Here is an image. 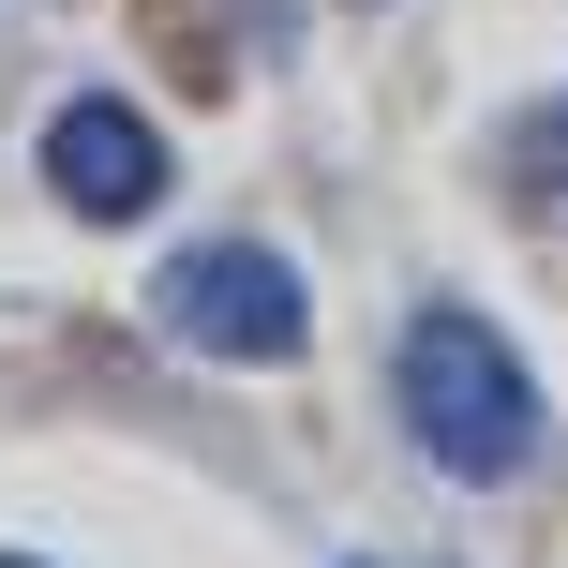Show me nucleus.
Here are the masks:
<instances>
[{"instance_id": "f257e3e1", "label": "nucleus", "mask_w": 568, "mask_h": 568, "mask_svg": "<svg viewBox=\"0 0 568 568\" xmlns=\"http://www.w3.org/2000/svg\"><path fill=\"white\" fill-rule=\"evenodd\" d=\"M389 404H404V434H419V464H434V479H464V494H509L524 464L554 449L539 374H524L509 329H494V314H464V300H419V314H404Z\"/></svg>"}, {"instance_id": "f03ea898", "label": "nucleus", "mask_w": 568, "mask_h": 568, "mask_svg": "<svg viewBox=\"0 0 568 568\" xmlns=\"http://www.w3.org/2000/svg\"><path fill=\"white\" fill-rule=\"evenodd\" d=\"M150 314H165L195 359H240V374H270V359H300V344H314V284L284 270L270 240H195V255H165Z\"/></svg>"}, {"instance_id": "7ed1b4c3", "label": "nucleus", "mask_w": 568, "mask_h": 568, "mask_svg": "<svg viewBox=\"0 0 568 568\" xmlns=\"http://www.w3.org/2000/svg\"><path fill=\"white\" fill-rule=\"evenodd\" d=\"M45 195L75 210V225H135V210H165V135H150L120 90H75V105L45 120Z\"/></svg>"}, {"instance_id": "20e7f679", "label": "nucleus", "mask_w": 568, "mask_h": 568, "mask_svg": "<svg viewBox=\"0 0 568 568\" xmlns=\"http://www.w3.org/2000/svg\"><path fill=\"white\" fill-rule=\"evenodd\" d=\"M0 568H45V554H0Z\"/></svg>"}]
</instances>
